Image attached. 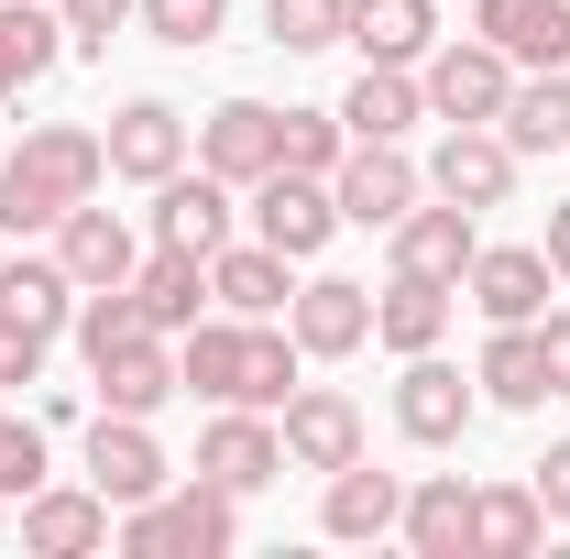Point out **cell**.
I'll list each match as a JSON object with an SVG mask.
<instances>
[{"mask_svg":"<svg viewBox=\"0 0 570 559\" xmlns=\"http://www.w3.org/2000/svg\"><path fill=\"white\" fill-rule=\"evenodd\" d=\"M110 538H121L132 559H230V549H242V493L198 472L187 493H142V504H121Z\"/></svg>","mask_w":570,"mask_h":559,"instance_id":"obj_2","label":"cell"},{"mask_svg":"<svg viewBox=\"0 0 570 559\" xmlns=\"http://www.w3.org/2000/svg\"><path fill=\"white\" fill-rule=\"evenodd\" d=\"M0 154H11V143H0Z\"/></svg>","mask_w":570,"mask_h":559,"instance_id":"obj_45","label":"cell"},{"mask_svg":"<svg viewBox=\"0 0 570 559\" xmlns=\"http://www.w3.org/2000/svg\"><path fill=\"white\" fill-rule=\"evenodd\" d=\"M56 56H67V11H45V0H0V99H22Z\"/></svg>","mask_w":570,"mask_h":559,"instance_id":"obj_30","label":"cell"},{"mask_svg":"<svg viewBox=\"0 0 570 559\" xmlns=\"http://www.w3.org/2000/svg\"><path fill=\"white\" fill-rule=\"evenodd\" d=\"M494 133L515 143V154H570V67H527Z\"/></svg>","mask_w":570,"mask_h":559,"instance_id":"obj_28","label":"cell"},{"mask_svg":"<svg viewBox=\"0 0 570 559\" xmlns=\"http://www.w3.org/2000/svg\"><path fill=\"white\" fill-rule=\"evenodd\" d=\"M395 516H406V483H395V472H373V461H341V472H330V504H318V527H330V538H395Z\"/></svg>","mask_w":570,"mask_h":559,"instance_id":"obj_24","label":"cell"},{"mask_svg":"<svg viewBox=\"0 0 570 559\" xmlns=\"http://www.w3.org/2000/svg\"><path fill=\"white\" fill-rule=\"evenodd\" d=\"M538 351H549V395H570V307L538 318Z\"/></svg>","mask_w":570,"mask_h":559,"instance_id":"obj_42","label":"cell"},{"mask_svg":"<svg viewBox=\"0 0 570 559\" xmlns=\"http://www.w3.org/2000/svg\"><path fill=\"white\" fill-rule=\"evenodd\" d=\"M88 483L110 493V504H142V493H165V450H154V428L99 406V428H88Z\"/></svg>","mask_w":570,"mask_h":559,"instance_id":"obj_18","label":"cell"},{"mask_svg":"<svg viewBox=\"0 0 570 559\" xmlns=\"http://www.w3.org/2000/svg\"><path fill=\"white\" fill-rule=\"evenodd\" d=\"M219 22H230V0H142V33L154 45H187V56L219 45Z\"/></svg>","mask_w":570,"mask_h":559,"instance_id":"obj_37","label":"cell"},{"mask_svg":"<svg viewBox=\"0 0 570 559\" xmlns=\"http://www.w3.org/2000/svg\"><path fill=\"white\" fill-rule=\"evenodd\" d=\"M99 143H110V176H132V187H165V176L187 165V110H176V99H121Z\"/></svg>","mask_w":570,"mask_h":559,"instance_id":"obj_14","label":"cell"},{"mask_svg":"<svg viewBox=\"0 0 570 559\" xmlns=\"http://www.w3.org/2000/svg\"><path fill=\"white\" fill-rule=\"evenodd\" d=\"M330 198H341L352 231H395V219L428 198V165H406V143H352L341 176H330Z\"/></svg>","mask_w":570,"mask_h":559,"instance_id":"obj_7","label":"cell"},{"mask_svg":"<svg viewBox=\"0 0 570 559\" xmlns=\"http://www.w3.org/2000/svg\"><path fill=\"white\" fill-rule=\"evenodd\" d=\"M67 11V56H110V33L142 22V0H56Z\"/></svg>","mask_w":570,"mask_h":559,"instance_id":"obj_38","label":"cell"},{"mask_svg":"<svg viewBox=\"0 0 570 559\" xmlns=\"http://www.w3.org/2000/svg\"><path fill=\"white\" fill-rule=\"evenodd\" d=\"M296 264H285L275 242H219L209 253V296L230 307V318H285V296H296Z\"/></svg>","mask_w":570,"mask_h":559,"instance_id":"obj_21","label":"cell"},{"mask_svg":"<svg viewBox=\"0 0 570 559\" xmlns=\"http://www.w3.org/2000/svg\"><path fill=\"white\" fill-rule=\"evenodd\" d=\"M45 373V330H22L11 307H0V384H33Z\"/></svg>","mask_w":570,"mask_h":559,"instance_id":"obj_40","label":"cell"},{"mask_svg":"<svg viewBox=\"0 0 570 559\" xmlns=\"http://www.w3.org/2000/svg\"><path fill=\"white\" fill-rule=\"evenodd\" d=\"M472 384H483V406H549V351H538V318L527 330H494L483 341V362H472Z\"/></svg>","mask_w":570,"mask_h":559,"instance_id":"obj_29","label":"cell"},{"mask_svg":"<svg viewBox=\"0 0 570 559\" xmlns=\"http://www.w3.org/2000/svg\"><path fill=\"white\" fill-rule=\"evenodd\" d=\"M22 549H33V559L110 549V493H99V483H33V493H22Z\"/></svg>","mask_w":570,"mask_h":559,"instance_id":"obj_12","label":"cell"},{"mask_svg":"<svg viewBox=\"0 0 570 559\" xmlns=\"http://www.w3.org/2000/svg\"><path fill=\"white\" fill-rule=\"evenodd\" d=\"M285 330H296V351H307V362H341V351L373 341V285H352V275H307L296 296H285Z\"/></svg>","mask_w":570,"mask_h":559,"instance_id":"obj_10","label":"cell"},{"mask_svg":"<svg viewBox=\"0 0 570 559\" xmlns=\"http://www.w3.org/2000/svg\"><path fill=\"white\" fill-rule=\"evenodd\" d=\"M352 33V0H264V45L275 56H330Z\"/></svg>","mask_w":570,"mask_h":559,"instance_id":"obj_35","label":"cell"},{"mask_svg":"<svg viewBox=\"0 0 570 559\" xmlns=\"http://www.w3.org/2000/svg\"><path fill=\"white\" fill-rule=\"evenodd\" d=\"M483 418V384H461L439 351H406V373H395V428L417 439V450H461Z\"/></svg>","mask_w":570,"mask_h":559,"instance_id":"obj_6","label":"cell"},{"mask_svg":"<svg viewBox=\"0 0 570 559\" xmlns=\"http://www.w3.org/2000/svg\"><path fill=\"white\" fill-rule=\"evenodd\" d=\"M330 231H341L330 176H296V165L253 176V242H275L285 264H318V253H330Z\"/></svg>","mask_w":570,"mask_h":559,"instance_id":"obj_4","label":"cell"},{"mask_svg":"<svg viewBox=\"0 0 570 559\" xmlns=\"http://www.w3.org/2000/svg\"><path fill=\"white\" fill-rule=\"evenodd\" d=\"M428 198H461L472 219L504 209V198H515V143H504L494 121H450L439 154H428Z\"/></svg>","mask_w":570,"mask_h":559,"instance_id":"obj_5","label":"cell"},{"mask_svg":"<svg viewBox=\"0 0 570 559\" xmlns=\"http://www.w3.org/2000/svg\"><path fill=\"white\" fill-rule=\"evenodd\" d=\"M132 296H142V318H154V330H198V307H209V264L154 242V253L132 264Z\"/></svg>","mask_w":570,"mask_h":559,"instance_id":"obj_31","label":"cell"},{"mask_svg":"<svg viewBox=\"0 0 570 559\" xmlns=\"http://www.w3.org/2000/svg\"><path fill=\"white\" fill-rule=\"evenodd\" d=\"M275 121H285L275 99H219L209 121H198V165H209V176H230V187L275 176V165H285V133H275Z\"/></svg>","mask_w":570,"mask_h":559,"instance_id":"obj_11","label":"cell"},{"mask_svg":"<svg viewBox=\"0 0 570 559\" xmlns=\"http://www.w3.org/2000/svg\"><path fill=\"white\" fill-rule=\"evenodd\" d=\"M472 253H483V219L461 209V198H439V209H406L395 219V275H439V285H461L472 275Z\"/></svg>","mask_w":570,"mask_h":559,"instance_id":"obj_16","label":"cell"},{"mask_svg":"<svg viewBox=\"0 0 570 559\" xmlns=\"http://www.w3.org/2000/svg\"><path fill=\"white\" fill-rule=\"evenodd\" d=\"M154 242H165V253H198V264H209L219 242H230V176H209V165L187 176V165H176V176L154 187Z\"/></svg>","mask_w":570,"mask_h":559,"instance_id":"obj_15","label":"cell"},{"mask_svg":"<svg viewBox=\"0 0 570 559\" xmlns=\"http://www.w3.org/2000/svg\"><path fill=\"white\" fill-rule=\"evenodd\" d=\"M285 165L296 176H341V154H352V133H341V110H285Z\"/></svg>","mask_w":570,"mask_h":559,"instance_id":"obj_36","label":"cell"},{"mask_svg":"<svg viewBox=\"0 0 570 559\" xmlns=\"http://www.w3.org/2000/svg\"><path fill=\"white\" fill-rule=\"evenodd\" d=\"M472 33L515 67H570V0H472Z\"/></svg>","mask_w":570,"mask_h":559,"instance_id":"obj_19","label":"cell"},{"mask_svg":"<svg viewBox=\"0 0 570 559\" xmlns=\"http://www.w3.org/2000/svg\"><path fill=\"white\" fill-rule=\"evenodd\" d=\"M538 253H549V275L570 285V198H560V209H549V242H538Z\"/></svg>","mask_w":570,"mask_h":559,"instance_id":"obj_43","label":"cell"},{"mask_svg":"<svg viewBox=\"0 0 570 559\" xmlns=\"http://www.w3.org/2000/svg\"><path fill=\"white\" fill-rule=\"evenodd\" d=\"M242 330H253V318H198V330H176V384L209 395V406H230V395H242Z\"/></svg>","mask_w":570,"mask_h":559,"instance_id":"obj_32","label":"cell"},{"mask_svg":"<svg viewBox=\"0 0 570 559\" xmlns=\"http://www.w3.org/2000/svg\"><path fill=\"white\" fill-rule=\"evenodd\" d=\"M56 264L77 275V296H88V285H132L142 242H132V219H121V209H99V198H77V209L56 219Z\"/></svg>","mask_w":570,"mask_h":559,"instance_id":"obj_17","label":"cell"},{"mask_svg":"<svg viewBox=\"0 0 570 559\" xmlns=\"http://www.w3.org/2000/svg\"><path fill=\"white\" fill-rule=\"evenodd\" d=\"M88 373H99V406H110V418H154L165 395H187V384H176V351H165V330H142V341L99 351Z\"/></svg>","mask_w":570,"mask_h":559,"instance_id":"obj_20","label":"cell"},{"mask_svg":"<svg viewBox=\"0 0 570 559\" xmlns=\"http://www.w3.org/2000/svg\"><path fill=\"white\" fill-rule=\"evenodd\" d=\"M341 45H362V67H417L439 45V0H352Z\"/></svg>","mask_w":570,"mask_h":559,"instance_id":"obj_25","label":"cell"},{"mask_svg":"<svg viewBox=\"0 0 570 559\" xmlns=\"http://www.w3.org/2000/svg\"><path fill=\"white\" fill-rule=\"evenodd\" d=\"M450 296H461V285L395 275L384 296H373V341H384V351H439V341H450Z\"/></svg>","mask_w":570,"mask_h":559,"instance_id":"obj_26","label":"cell"},{"mask_svg":"<svg viewBox=\"0 0 570 559\" xmlns=\"http://www.w3.org/2000/svg\"><path fill=\"white\" fill-rule=\"evenodd\" d=\"M296 362H307L296 330L253 318V330H242V395H230V406H285V395H296Z\"/></svg>","mask_w":570,"mask_h":559,"instance_id":"obj_34","label":"cell"},{"mask_svg":"<svg viewBox=\"0 0 570 559\" xmlns=\"http://www.w3.org/2000/svg\"><path fill=\"white\" fill-rule=\"evenodd\" d=\"M538 538H549L538 483H472V559H527Z\"/></svg>","mask_w":570,"mask_h":559,"instance_id":"obj_27","label":"cell"},{"mask_svg":"<svg viewBox=\"0 0 570 559\" xmlns=\"http://www.w3.org/2000/svg\"><path fill=\"white\" fill-rule=\"evenodd\" d=\"M527 483H538V504H549V516L570 527V439H549V450L527 461Z\"/></svg>","mask_w":570,"mask_h":559,"instance_id":"obj_41","label":"cell"},{"mask_svg":"<svg viewBox=\"0 0 570 559\" xmlns=\"http://www.w3.org/2000/svg\"><path fill=\"white\" fill-rule=\"evenodd\" d=\"M0 538H11V504H0Z\"/></svg>","mask_w":570,"mask_h":559,"instance_id":"obj_44","label":"cell"},{"mask_svg":"<svg viewBox=\"0 0 570 559\" xmlns=\"http://www.w3.org/2000/svg\"><path fill=\"white\" fill-rule=\"evenodd\" d=\"M0 307H11L22 330H45V341H56V330L77 318V275L56 264V253H22V264H0Z\"/></svg>","mask_w":570,"mask_h":559,"instance_id":"obj_33","label":"cell"},{"mask_svg":"<svg viewBox=\"0 0 570 559\" xmlns=\"http://www.w3.org/2000/svg\"><path fill=\"white\" fill-rule=\"evenodd\" d=\"M0 428H11V418H0Z\"/></svg>","mask_w":570,"mask_h":559,"instance_id":"obj_46","label":"cell"},{"mask_svg":"<svg viewBox=\"0 0 570 559\" xmlns=\"http://www.w3.org/2000/svg\"><path fill=\"white\" fill-rule=\"evenodd\" d=\"M33 483H45V428L11 418V428H0V504H22Z\"/></svg>","mask_w":570,"mask_h":559,"instance_id":"obj_39","label":"cell"},{"mask_svg":"<svg viewBox=\"0 0 570 559\" xmlns=\"http://www.w3.org/2000/svg\"><path fill=\"white\" fill-rule=\"evenodd\" d=\"M198 472L230 483V493H264L285 472V428L264 418V406H219V418L198 428Z\"/></svg>","mask_w":570,"mask_h":559,"instance_id":"obj_13","label":"cell"},{"mask_svg":"<svg viewBox=\"0 0 570 559\" xmlns=\"http://www.w3.org/2000/svg\"><path fill=\"white\" fill-rule=\"evenodd\" d=\"M417 88H428V121H504L515 56L483 45V33H439V45L417 56Z\"/></svg>","mask_w":570,"mask_h":559,"instance_id":"obj_3","label":"cell"},{"mask_svg":"<svg viewBox=\"0 0 570 559\" xmlns=\"http://www.w3.org/2000/svg\"><path fill=\"white\" fill-rule=\"evenodd\" d=\"M461 285H472V307H483L494 330H527V318H549V296H560V275H549V253H538V242H483Z\"/></svg>","mask_w":570,"mask_h":559,"instance_id":"obj_9","label":"cell"},{"mask_svg":"<svg viewBox=\"0 0 570 559\" xmlns=\"http://www.w3.org/2000/svg\"><path fill=\"white\" fill-rule=\"evenodd\" d=\"M275 428H285V472H318V483H330L341 461H362V406L341 384H296Z\"/></svg>","mask_w":570,"mask_h":559,"instance_id":"obj_8","label":"cell"},{"mask_svg":"<svg viewBox=\"0 0 570 559\" xmlns=\"http://www.w3.org/2000/svg\"><path fill=\"white\" fill-rule=\"evenodd\" d=\"M417 121H428L417 67H362V77H352V99H341V133H352V143H406Z\"/></svg>","mask_w":570,"mask_h":559,"instance_id":"obj_23","label":"cell"},{"mask_svg":"<svg viewBox=\"0 0 570 559\" xmlns=\"http://www.w3.org/2000/svg\"><path fill=\"white\" fill-rule=\"evenodd\" d=\"M99 176H110V143L88 121H33L0 154V231H56L77 198H99Z\"/></svg>","mask_w":570,"mask_h":559,"instance_id":"obj_1","label":"cell"},{"mask_svg":"<svg viewBox=\"0 0 570 559\" xmlns=\"http://www.w3.org/2000/svg\"><path fill=\"white\" fill-rule=\"evenodd\" d=\"M395 538H406L417 559H472V483H461V472H428V483H406Z\"/></svg>","mask_w":570,"mask_h":559,"instance_id":"obj_22","label":"cell"}]
</instances>
